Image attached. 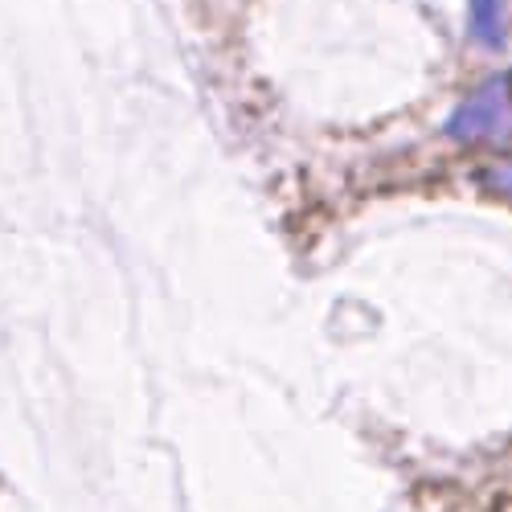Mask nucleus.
Listing matches in <instances>:
<instances>
[{
    "label": "nucleus",
    "instance_id": "nucleus-1",
    "mask_svg": "<svg viewBox=\"0 0 512 512\" xmlns=\"http://www.w3.org/2000/svg\"><path fill=\"white\" fill-rule=\"evenodd\" d=\"M447 136L459 144H512V78H488L447 119Z\"/></svg>",
    "mask_w": 512,
    "mask_h": 512
},
{
    "label": "nucleus",
    "instance_id": "nucleus-2",
    "mask_svg": "<svg viewBox=\"0 0 512 512\" xmlns=\"http://www.w3.org/2000/svg\"><path fill=\"white\" fill-rule=\"evenodd\" d=\"M472 37L484 50H504L508 41V9L504 0H472Z\"/></svg>",
    "mask_w": 512,
    "mask_h": 512
},
{
    "label": "nucleus",
    "instance_id": "nucleus-3",
    "mask_svg": "<svg viewBox=\"0 0 512 512\" xmlns=\"http://www.w3.org/2000/svg\"><path fill=\"white\" fill-rule=\"evenodd\" d=\"M480 181H484L492 193H500V197L512 201V164H508V168H484Z\"/></svg>",
    "mask_w": 512,
    "mask_h": 512
}]
</instances>
